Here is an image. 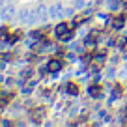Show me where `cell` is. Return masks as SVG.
I'll use <instances>...</instances> for the list:
<instances>
[{"label": "cell", "mask_w": 127, "mask_h": 127, "mask_svg": "<svg viewBox=\"0 0 127 127\" xmlns=\"http://www.w3.org/2000/svg\"><path fill=\"white\" fill-rule=\"evenodd\" d=\"M41 118H45V110H36L34 112V120H36V122H41Z\"/></svg>", "instance_id": "cell-1"}, {"label": "cell", "mask_w": 127, "mask_h": 127, "mask_svg": "<svg viewBox=\"0 0 127 127\" xmlns=\"http://www.w3.org/2000/svg\"><path fill=\"white\" fill-rule=\"evenodd\" d=\"M49 69H51V71H56V69H60V62H56V60H52V62L49 64Z\"/></svg>", "instance_id": "cell-2"}, {"label": "cell", "mask_w": 127, "mask_h": 127, "mask_svg": "<svg viewBox=\"0 0 127 127\" xmlns=\"http://www.w3.org/2000/svg\"><path fill=\"white\" fill-rule=\"evenodd\" d=\"M69 92H71V94H77V92H79L77 84H69Z\"/></svg>", "instance_id": "cell-3"}]
</instances>
